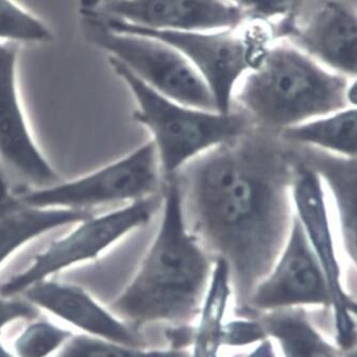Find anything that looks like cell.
Listing matches in <instances>:
<instances>
[{"instance_id": "obj_4", "label": "cell", "mask_w": 357, "mask_h": 357, "mask_svg": "<svg viewBox=\"0 0 357 357\" xmlns=\"http://www.w3.org/2000/svg\"><path fill=\"white\" fill-rule=\"evenodd\" d=\"M109 63L137 103L132 117L151 135L166 180L198 156L236 141L255 128L235 107L219 112L184 105L156 92L115 59L109 58Z\"/></svg>"}, {"instance_id": "obj_29", "label": "cell", "mask_w": 357, "mask_h": 357, "mask_svg": "<svg viewBox=\"0 0 357 357\" xmlns=\"http://www.w3.org/2000/svg\"><path fill=\"white\" fill-rule=\"evenodd\" d=\"M342 357H357L356 349H353V350L344 353Z\"/></svg>"}, {"instance_id": "obj_13", "label": "cell", "mask_w": 357, "mask_h": 357, "mask_svg": "<svg viewBox=\"0 0 357 357\" xmlns=\"http://www.w3.org/2000/svg\"><path fill=\"white\" fill-rule=\"evenodd\" d=\"M279 40L332 72L356 78V0H324Z\"/></svg>"}, {"instance_id": "obj_26", "label": "cell", "mask_w": 357, "mask_h": 357, "mask_svg": "<svg viewBox=\"0 0 357 357\" xmlns=\"http://www.w3.org/2000/svg\"><path fill=\"white\" fill-rule=\"evenodd\" d=\"M243 357H278L277 347L269 338L255 344Z\"/></svg>"}, {"instance_id": "obj_17", "label": "cell", "mask_w": 357, "mask_h": 357, "mask_svg": "<svg viewBox=\"0 0 357 357\" xmlns=\"http://www.w3.org/2000/svg\"><path fill=\"white\" fill-rule=\"evenodd\" d=\"M307 315L306 308L293 307L261 312L257 318L282 357H342L346 352L328 340Z\"/></svg>"}, {"instance_id": "obj_20", "label": "cell", "mask_w": 357, "mask_h": 357, "mask_svg": "<svg viewBox=\"0 0 357 357\" xmlns=\"http://www.w3.org/2000/svg\"><path fill=\"white\" fill-rule=\"evenodd\" d=\"M74 335L68 326L38 315L27 320L10 348L18 357H56Z\"/></svg>"}, {"instance_id": "obj_10", "label": "cell", "mask_w": 357, "mask_h": 357, "mask_svg": "<svg viewBox=\"0 0 357 357\" xmlns=\"http://www.w3.org/2000/svg\"><path fill=\"white\" fill-rule=\"evenodd\" d=\"M248 307L257 314L284 308L332 307L324 271L295 215L277 259L249 295Z\"/></svg>"}, {"instance_id": "obj_1", "label": "cell", "mask_w": 357, "mask_h": 357, "mask_svg": "<svg viewBox=\"0 0 357 357\" xmlns=\"http://www.w3.org/2000/svg\"><path fill=\"white\" fill-rule=\"evenodd\" d=\"M252 128L176 174L188 228L228 263L234 290L248 299L285 243L294 221L293 151Z\"/></svg>"}, {"instance_id": "obj_16", "label": "cell", "mask_w": 357, "mask_h": 357, "mask_svg": "<svg viewBox=\"0 0 357 357\" xmlns=\"http://www.w3.org/2000/svg\"><path fill=\"white\" fill-rule=\"evenodd\" d=\"M298 158L317 172L332 197L337 216L338 241L349 261L355 266L357 255L356 159H347L317 150H295Z\"/></svg>"}, {"instance_id": "obj_9", "label": "cell", "mask_w": 357, "mask_h": 357, "mask_svg": "<svg viewBox=\"0 0 357 357\" xmlns=\"http://www.w3.org/2000/svg\"><path fill=\"white\" fill-rule=\"evenodd\" d=\"M291 202L294 215L315 253L332 297L335 344L342 352L356 348V299L346 286L340 245L333 225L328 195L317 172L298 158L293 150Z\"/></svg>"}, {"instance_id": "obj_2", "label": "cell", "mask_w": 357, "mask_h": 357, "mask_svg": "<svg viewBox=\"0 0 357 357\" xmlns=\"http://www.w3.org/2000/svg\"><path fill=\"white\" fill-rule=\"evenodd\" d=\"M159 228L137 271L109 304L133 328L190 324L198 316L214 257L188 228L176 176L166 180Z\"/></svg>"}, {"instance_id": "obj_25", "label": "cell", "mask_w": 357, "mask_h": 357, "mask_svg": "<svg viewBox=\"0 0 357 357\" xmlns=\"http://www.w3.org/2000/svg\"><path fill=\"white\" fill-rule=\"evenodd\" d=\"M40 310L24 298L0 296V333L18 321L38 317Z\"/></svg>"}, {"instance_id": "obj_14", "label": "cell", "mask_w": 357, "mask_h": 357, "mask_svg": "<svg viewBox=\"0 0 357 357\" xmlns=\"http://www.w3.org/2000/svg\"><path fill=\"white\" fill-rule=\"evenodd\" d=\"M20 297L79 334L127 346H145L137 328L119 318L109 306L101 304L82 286L52 278L30 286Z\"/></svg>"}, {"instance_id": "obj_19", "label": "cell", "mask_w": 357, "mask_h": 357, "mask_svg": "<svg viewBox=\"0 0 357 357\" xmlns=\"http://www.w3.org/2000/svg\"><path fill=\"white\" fill-rule=\"evenodd\" d=\"M228 263L217 257L192 336V357H220L221 333L234 293Z\"/></svg>"}, {"instance_id": "obj_15", "label": "cell", "mask_w": 357, "mask_h": 357, "mask_svg": "<svg viewBox=\"0 0 357 357\" xmlns=\"http://www.w3.org/2000/svg\"><path fill=\"white\" fill-rule=\"evenodd\" d=\"M91 211L40 208L26 204L0 170V267L38 237L91 216Z\"/></svg>"}, {"instance_id": "obj_12", "label": "cell", "mask_w": 357, "mask_h": 357, "mask_svg": "<svg viewBox=\"0 0 357 357\" xmlns=\"http://www.w3.org/2000/svg\"><path fill=\"white\" fill-rule=\"evenodd\" d=\"M94 12L154 31L234 29L248 20L231 0H109Z\"/></svg>"}, {"instance_id": "obj_28", "label": "cell", "mask_w": 357, "mask_h": 357, "mask_svg": "<svg viewBox=\"0 0 357 357\" xmlns=\"http://www.w3.org/2000/svg\"><path fill=\"white\" fill-rule=\"evenodd\" d=\"M0 357H18L15 353L12 351L10 347L6 346L1 340H0Z\"/></svg>"}, {"instance_id": "obj_22", "label": "cell", "mask_w": 357, "mask_h": 357, "mask_svg": "<svg viewBox=\"0 0 357 357\" xmlns=\"http://www.w3.org/2000/svg\"><path fill=\"white\" fill-rule=\"evenodd\" d=\"M52 40L54 32L42 18L15 0H0V43L42 44Z\"/></svg>"}, {"instance_id": "obj_11", "label": "cell", "mask_w": 357, "mask_h": 357, "mask_svg": "<svg viewBox=\"0 0 357 357\" xmlns=\"http://www.w3.org/2000/svg\"><path fill=\"white\" fill-rule=\"evenodd\" d=\"M20 45L0 43V161L38 186L59 182L30 130L20 89Z\"/></svg>"}, {"instance_id": "obj_3", "label": "cell", "mask_w": 357, "mask_h": 357, "mask_svg": "<svg viewBox=\"0 0 357 357\" xmlns=\"http://www.w3.org/2000/svg\"><path fill=\"white\" fill-rule=\"evenodd\" d=\"M351 80L277 38L239 81L233 107L247 115L253 127L278 137L287 128L349 107Z\"/></svg>"}, {"instance_id": "obj_6", "label": "cell", "mask_w": 357, "mask_h": 357, "mask_svg": "<svg viewBox=\"0 0 357 357\" xmlns=\"http://www.w3.org/2000/svg\"><path fill=\"white\" fill-rule=\"evenodd\" d=\"M161 206L162 199L156 195L75 223L70 232L52 241L25 269L0 284V296L20 297L38 282L96 261L121 239L147 226Z\"/></svg>"}, {"instance_id": "obj_23", "label": "cell", "mask_w": 357, "mask_h": 357, "mask_svg": "<svg viewBox=\"0 0 357 357\" xmlns=\"http://www.w3.org/2000/svg\"><path fill=\"white\" fill-rule=\"evenodd\" d=\"M56 357H192L183 348L150 349L127 346L75 333Z\"/></svg>"}, {"instance_id": "obj_5", "label": "cell", "mask_w": 357, "mask_h": 357, "mask_svg": "<svg viewBox=\"0 0 357 357\" xmlns=\"http://www.w3.org/2000/svg\"><path fill=\"white\" fill-rule=\"evenodd\" d=\"M105 25L119 31L147 34L176 48L210 89L219 112L233 109L239 81L263 60L277 38L273 27L248 20L234 29L214 31H154L100 15Z\"/></svg>"}, {"instance_id": "obj_27", "label": "cell", "mask_w": 357, "mask_h": 357, "mask_svg": "<svg viewBox=\"0 0 357 357\" xmlns=\"http://www.w3.org/2000/svg\"><path fill=\"white\" fill-rule=\"evenodd\" d=\"M109 0H80L81 12H94Z\"/></svg>"}, {"instance_id": "obj_7", "label": "cell", "mask_w": 357, "mask_h": 357, "mask_svg": "<svg viewBox=\"0 0 357 357\" xmlns=\"http://www.w3.org/2000/svg\"><path fill=\"white\" fill-rule=\"evenodd\" d=\"M83 33L109 58L125 65L164 96L192 107L216 109L214 99L194 67L176 48L147 34L119 31L94 12H82Z\"/></svg>"}, {"instance_id": "obj_8", "label": "cell", "mask_w": 357, "mask_h": 357, "mask_svg": "<svg viewBox=\"0 0 357 357\" xmlns=\"http://www.w3.org/2000/svg\"><path fill=\"white\" fill-rule=\"evenodd\" d=\"M161 167L151 141L84 176L17 192L40 208L91 211L97 206L131 204L159 194Z\"/></svg>"}, {"instance_id": "obj_21", "label": "cell", "mask_w": 357, "mask_h": 357, "mask_svg": "<svg viewBox=\"0 0 357 357\" xmlns=\"http://www.w3.org/2000/svg\"><path fill=\"white\" fill-rule=\"evenodd\" d=\"M248 20H261L273 27L279 38L303 20L324 0H231Z\"/></svg>"}, {"instance_id": "obj_18", "label": "cell", "mask_w": 357, "mask_h": 357, "mask_svg": "<svg viewBox=\"0 0 357 357\" xmlns=\"http://www.w3.org/2000/svg\"><path fill=\"white\" fill-rule=\"evenodd\" d=\"M278 139L286 145L356 159L357 107H344L298 123L280 132Z\"/></svg>"}, {"instance_id": "obj_24", "label": "cell", "mask_w": 357, "mask_h": 357, "mask_svg": "<svg viewBox=\"0 0 357 357\" xmlns=\"http://www.w3.org/2000/svg\"><path fill=\"white\" fill-rule=\"evenodd\" d=\"M259 318H241L225 322L221 333V347L245 348L253 347L266 340Z\"/></svg>"}]
</instances>
